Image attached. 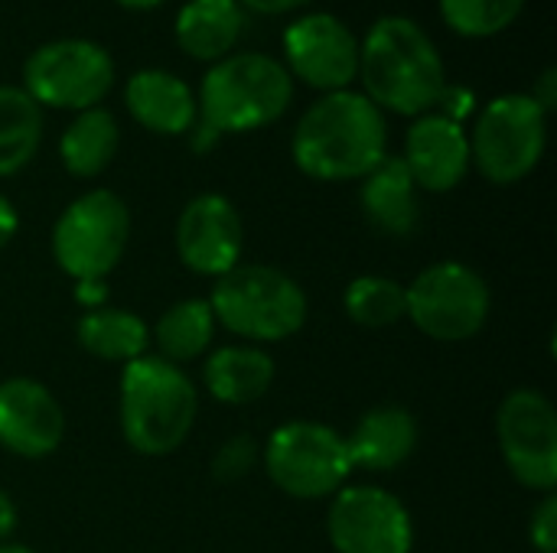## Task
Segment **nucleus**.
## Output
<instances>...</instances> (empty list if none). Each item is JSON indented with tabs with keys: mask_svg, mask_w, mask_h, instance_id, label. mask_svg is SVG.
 <instances>
[{
	"mask_svg": "<svg viewBox=\"0 0 557 553\" xmlns=\"http://www.w3.org/2000/svg\"><path fill=\"white\" fill-rule=\"evenodd\" d=\"M385 114L359 91H330L313 101L294 130L297 166L326 183L362 179L388 153Z\"/></svg>",
	"mask_w": 557,
	"mask_h": 553,
	"instance_id": "nucleus-1",
	"label": "nucleus"
},
{
	"mask_svg": "<svg viewBox=\"0 0 557 553\" xmlns=\"http://www.w3.org/2000/svg\"><path fill=\"white\" fill-rule=\"evenodd\" d=\"M359 75L366 98L382 111L421 117L437 108L447 75L444 59L411 16H382L359 42Z\"/></svg>",
	"mask_w": 557,
	"mask_h": 553,
	"instance_id": "nucleus-2",
	"label": "nucleus"
},
{
	"mask_svg": "<svg viewBox=\"0 0 557 553\" xmlns=\"http://www.w3.org/2000/svg\"><path fill=\"white\" fill-rule=\"evenodd\" d=\"M294 98L290 72L264 52L219 59L199 85V124L222 134H245L274 124Z\"/></svg>",
	"mask_w": 557,
	"mask_h": 553,
	"instance_id": "nucleus-3",
	"label": "nucleus"
},
{
	"mask_svg": "<svg viewBox=\"0 0 557 553\" xmlns=\"http://www.w3.org/2000/svg\"><path fill=\"white\" fill-rule=\"evenodd\" d=\"M196 388L166 359H134L121 378V430L144 456L173 453L193 430Z\"/></svg>",
	"mask_w": 557,
	"mask_h": 553,
	"instance_id": "nucleus-4",
	"label": "nucleus"
},
{
	"mask_svg": "<svg viewBox=\"0 0 557 553\" xmlns=\"http://www.w3.org/2000/svg\"><path fill=\"white\" fill-rule=\"evenodd\" d=\"M212 316L235 336L277 342L307 319V297L287 274L261 264H235L212 290Z\"/></svg>",
	"mask_w": 557,
	"mask_h": 553,
	"instance_id": "nucleus-5",
	"label": "nucleus"
},
{
	"mask_svg": "<svg viewBox=\"0 0 557 553\" xmlns=\"http://www.w3.org/2000/svg\"><path fill=\"white\" fill-rule=\"evenodd\" d=\"M548 143V114L532 101V95H499L493 98L473 127L470 163L496 186H512L525 179Z\"/></svg>",
	"mask_w": 557,
	"mask_h": 553,
	"instance_id": "nucleus-6",
	"label": "nucleus"
},
{
	"mask_svg": "<svg viewBox=\"0 0 557 553\" xmlns=\"http://www.w3.org/2000/svg\"><path fill=\"white\" fill-rule=\"evenodd\" d=\"M127 235H131L127 205L114 192L95 189L75 199L55 222L52 254L55 264L78 284L101 280L121 261L127 248Z\"/></svg>",
	"mask_w": 557,
	"mask_h": 553,
	"instance_id": "nucleus-7",
	"label": "nucleus"
},
{
	"mask_svg": "<svg viewBox=\"0 0 557 553\" xmlns=\"http://www.w3.org/2000/svg\"><path fill=\"white\" fill-rule=\"evenodd\" d=\"M114 85V59L91 39H55L23 65V91L46 108L88 111Z\"/></svg>",
	"mask_w": 557,
	"mask_h": 553,
	"instance_id": "nucleus-8",
	"label": "nucleus"
},
{
	"mask_svg": "<svg viewBox=\"0 0 557 553\" xmlns=\"http://www.w3.org/2000/svg\"><path fill=\"white\" fill-rule=\"evenodd\" d=\"M264 463L274 486L294 499L333 495L352 473L346 440L336 430L307 420L277 427L268 440Z\"/></svg>",
	"mask_w": 557,
	"mask_h": 553,
	"instance_id": "nucleus-9",
	"label": "nucleus"
},
{
	"mask_svg": "<svg viewBox=\"0 0 557 553\" xmlns=\"http://www.w3.org/2000/svg\"><path fill=\"white\" fill-rule=\"evenodd\" d=\"M405 293L408 316L437 342H463L476 336L490 316L486 280L457 261L428 267L411 287H405Z\"/></svg>",
	"mask_w": 557,
	"mask_h": 553,
	"instance_id": "nucleus-10",
	"label": "nucleus"
},
{
	"mask_svg": "<svg viewBox=\"0 0 557 553\" xmlns=\"http://www.w3.org/2000/svg\"><path fill=\"white\" fill-rule=\"evenodd\" d=\"M499 447L512 476L539 492L557 486V414L555 404L532 391H512L499 407Z\"/></svg>",
	"mask_w": 557,
	"mask_h": 553,
	"instance_id": "nucleus-11",
	"label": "nucleus"
},
{
	"mask_svg": "<svg viewBox=\"0 0 557 553\" xmlns=\"http://www.w3.org/2000/svg\"><path fill=\"white\" fill-rule=\"evenodd\" d=\"M284 55L290 78L310 88L343 91L359 75V39L333 13H307L284 29Z\"/></svg>",
	"mask_w": 557,
	"mask_h": 553,
	"instance_id": "nucleus-12",
	"label": "nucleus"
},
{
	"mask_svg": "<svg viewBox=\"0 0 557 553\" xmlns=\"http://www.w3.org/2000/svg\"><path fill=\"white\" fill-rule=\"evenodd\" d=\"M330 541L339 553H408L411 518L405 505L375 486L339 489L330 508Z\"/></svg>",
	"mask_w": 557,
	"mask_h": 553,
	"instance_id": "nucleus-13",
	"label": "nucleus"
},
{
	"mask_svg": "<svg viewBox=\"0 0 557 553\" xmlns=\"http://www.w3.org/2000/svg\"><path fill=\"white\" fill-rule=\"evenodd\" d=\"M245 228L235 205L225 196L206 192L196 196L176 225V251L183 264L196 274L222 277L242 257Z\"/></svg>",
	"mask_w": 557,
	"mask_h": 553,
	"instance_id": "nucleus-14",
	"label": "nucleus"
},
{
	"mask_svg": "<svg viewBox=\"0 0 557 553\" xmlns=\"http://www.w3.org/2000/svg\"><path fill=\"white\" fill-rule=\"evenodd\" d=\"M65 433L59 401L29 378H10L0 385V447L39 460L49 456Z\"/></svg>",
	"mask_w": 557,
	"mask_h": 553,
	"instance_id": "nucleus-15",
	"label": "nucleus"
},
{
	"mask_svg": "<svg viewBox=\"0 0 557 553\" xmlns=\"http://www.w3.org/2000/svg\"><path fill=\"white\" fill-rule=\"evenodd\" d=\"M401 160L418 189L450 192L470 169V137L444 114H421L405 137Z\"/></svg>",
	"mask_w": 557,
	"mask_h": 553,
	"instance_id": "nucleus-16",
	"label": "nucleus"
},
{
	"mask_svg": "<svg viewBox=\"0 0 557 553\" xmlns=\"http://www.w3.org/2000/svg\"><path fill=\"white\" fill-rule=\"evenodd\" d=\"M124 101H127V111L134 114V121L153 134H170V137L186 134L199 117L193 88L163 68L134 72L127 78Z\"/></svg>",
	"mask_w": 557,
	"mask_h": 553,
	"instance_id": "nucleus-17",
	"label": "nucleus"
},
{
	"mask_svg": "<svg viewBox=\"0 0 557 553\" xmlns=\"http://www.w3.org/2000/svg\"><path fill=\"white\" fill-rule=\"evenodd\" d=\"M362 212L379 231L395 238H408L418 228V186L401 156H385L369 176H362Z\"/></svg>",
	"mask_w": 557,
	"mask_h": 553,
	"instance_id": "nucleus-18",
	"label": "nucleus"
},
{
	"mask_svg": "<svg viewBox=\"0 0 557 553\" xmlns=\"http://www.w3.org/2000/svg\"><path fill=\"white\" fill-rule=\"evenodd\" d=\"M245 29V7L238 0H189L176 16V42L199 62L225 59Z\"/></svg>",
	"mask_w": 557,
	"mask_h": 553,
	"instance_id": "nucleus-19",
	"label": "nucleus"
},
{
	"mask_svg": "<svg viewBox=\"0 0 557 553\" xmlns=\"http://www.w3.org/2000/svg\"><path fill=\"white\" fill-rule=\"evenodd\" d=\"M349 447V460H352V469L362 466V469H395L401 466L414 447H418V424L408 411L401 407H375L369 411L356 433L346 440Z\"/></svg>",
	"mask_w": 557,
	"mask_h": 553,
	"instance_id": "nucleus-20",
	"label": "nucleus"
},
{
	"mask_svg": "<svg viewBox=\"0 0 557 553\" xmlns=\"http://www.w3.org/2000/svg\"><path fill=\"white\" fill-rule=\"evenodd\" d=\"M206 388L225 404H251L274 381V362L261 349L228 345L206 362Z\"/></svg>",
	"mask_w": 557,
	"mask_h": 553,
	"instance_id": "nucleus-21",
	"label": "nucleus"
},
{
	"mask_svg": "<svg viewBox=\"0 0 557 553\" xmlns=\"http://www.w3.org/2000/svg\"><path fill=\"white\" fill-rule=\"evenodd\" d=\"M117 150V121L104 108H88L78 111V117L65 127L59 156L65 169L78 179L98 176Z\"/></svg>",
	"mask_w": 557,
	"mask_h": 553,
	"instance_id": "nucleus-22",
	"label": "nucleus"
},
{
	"mask_svg": "<svg viewBox=\"0 0 557 553\" xmlns=\"http://www.w3.org/2000/svg\"><path fill=\"white\" fill-rule=\"evenodd\" d=\"M42 137L39 104L13 85H0V176L20 173Z\"/></svg>",
	"mask_w": 557,
	"mask_h": 553,
	"instance_id": "nucleus-23",
	"label": "nucleus"
},
{
	"mask_svg": "<svg viewBox=\"0 0 557 553\" xmlns=\"http://www.w3.org/2000/svg\"><path fill=\"white\" fill-rule=\"evenodd\" d=\"M78 342L104 362H134L147 349V326L127 310H91L78 323Z\"/></svg>",
	"mask_w": 557,
	"mask_h": 553,
	"instance_id": "nucleus-24",
	"label": "nucleus"
},
{
	"mask_svg": "<svg viewBox=\"0 0 557 553\" xmlns=\"http://www.w3.org/2000/svg\"><path fill=\"white\" fill-rule=\"evenodd\" d=\"M215 316L206 300H183L170 306L157 323V345L166 362H189L212 342Z\"/></svg>",
	"mask_w": 557,
	"mask_h": 553,
	"instance_id": "nucleus-25",
	"label": "nucleus"
},
{
	"mask_svg": "<svg viewBox=\"0 0 557 553\" xmlns=\"http://www.w3.org/2000/svg\"><path fill=\"white\" fill-rule=\"evenodd\" d=\"M346 310L359 326H395L408 316V293L388 277H359L346 290Z\"/></svg>",
	"mask_w": 557,
	"mask_h": 553,
	"instance_id": "nucleus-26",
	"label": "nucleus"
},
{
	"mask_svg": "<svg viewBox=\"0 0 557 553\" xmlns=\"http://www.w3.org/2000/svg\"><path fill=\"white\" fill-rule=\"evenodd\" d=\"M522 7L525 0H441V16L454 33L483 39L512 26Z\"/></svg>",
	"mask_w": 557,
	"mask_h": 553,
	"instance_id": "nucleus-27",
	"label": "nucleus"
},
{
	"mask_svg": "<svg viewBox=\"0 0 557 553\" xmlns=\"http://www.w3.org/2000/svg\"><path fill=\"white\" fill-rule=\"evenodd\" d=\"M255 460H258L255 440H251V437H235V440H228V443L219 450V456H215V476L225 479V482L242 479V476L251 473Z\"/></svg>",
	"mask_w": 557,
	"mask_h": 553,
	"instance_id": "nucleus-28",
	"label": "nucleus"
},
{
	"mask_svg": "<svg viewBox=\"0 0 557 553\" xmlns=\"http://www.w3.org/2000/svg\"><path fill=\"white\" fill-rule=\"evenodd\" d=\"M532 544L542 553L557 551V499L545 495L532 515Z\"/></svg>",
	"mask_w": 557,
	"mask_h": 553,
	"instance_id": "nucleus-29",
	"label": "nucleus"
},
{
	"mask_svg": "<svg viewBox=\"0 0 557 553\" xmlns=\"http://www.w3.org/2000/svg\"><path fill=\"white\" fill-rule=\"evenodd\" d=\"M437 104H444V117H450V121L460 124V121L473 111L476 101H473V91H470V88H463V85H454V88H450V85H447Z\"/></svg>",
	"mask_w": 557,
	"mask_h": 553,
	"instance_id": "nucleus-30",
	"label": "nucleus"
},
{
	"mask_svg": "<svg viewBox=\"0 0 557 553\" xmlns=\"http://www.w3.org/2000/svg\"><path fill=\"white\" fill-rule=\"evenodd\" d=\"M532 101L548 114L557 104V68H545L542 78L535 81V91H532Z\"/></svg>",
	"mask_w": 557,
	"mask_h": 553,
	"instance_id": "nucleus-31",
	"label": "nucleus"
},
{
	"mask_svg": "<svg viewBox=\"0 0 557 553\" xmlns=\"http://www.w3.org/2000/svg\"><path fill=\"white\" fill-rule=\"evenodd\" d=\"M238 3L255 10V13H287V10H297L310 0H238Z\"/></svg>",
	"mask_w": 557,
	"mask_h": 553,
	"instance_id": "nucleus-32",
	"label": "nucleus"
},
{
	"mask_svg": "<svg viewBox=\"0 0 557 553\" xmlns=\"http://www.w3.org/2000/svg\"><path fill=\"white\" fill-rule=\"evenodd\" d=\"M16 235V209L0 196V248Z\"/></svg>",
	"mask_w": 557,
	"mask_h": 553,
	"instance_id": "nucleus-33",
	"label": "nucleus"
},
{
	"mask_svg": "<svg viewBox=\"0 0 557 553\" xmlns=\"http://www.w3.org/2000/svg\"><path fill=\"white\" fill-rule=\"evenodd\" d=\"M13 528H16V508H13V502L7 499V492L0 489V541H3Z\"/></svg>",
	"mask_w": 557,
	"mask_h": 553,
	"instance_id": "nucleus-34",
	"label": "nucleus"
},
{
	"mask_svg": "<svg viewBox=\"0 0 557 553\" xmlns=\"http://www.w3.org/2000/svg\"><path fill=\"white\" fill-rule=\"evenodd\" d=\"M117 3L127 7V10H153V7H160L166 0H117Z\"/></svg>",
	"mask_w": 557,
	"mask_h": 553,
	"instance_id": "nucleus-35",
	"label": "nucleus"
},
{
	"mask_svg": "<svg viewBox=\"0 0 557 553\" xmlns=\"http://www.w3.org/2000/svg\"><path fill=\"white\" fill-rule=\"evenodd\" d=\"M0 553H29V551H26V548H20V544H3Z\"/></svg>",
	"mask_w": 557,
	"mask_h": 553,
	"instance_id": "nucleus-36",
	"label": "nucleus"
}]
</instances>
